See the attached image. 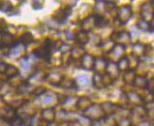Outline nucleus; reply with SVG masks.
<instances>
[{"label":"nucleus","mask_w":154,"mask_h":126,"mask_svg":"<svg viewBox=\"0 0 154 126\" xmlns=\"http://www.w3.org/2000/svg\"><path fill=\"white\" fill-rule=\"evenodd\" d=\"M0 10L5 12H10L12 10V5L9 1H4L1 2V6H0Z\"/></svg>","instance_id":"21"},{"label":"nucleus","mask_w":154,"mask_h":126,"mask_svg":"<svg viewBox=\"0 0 154 126\" xmlns=\"http://www.w3.org/2000/svg\"><path fill=\"white\" fill-rule=\"evenodd\" d=\"M53 49V45L50 43V40H45L42 47L40 49H36L33 52V55L38 58H42L46 61H49L51 58V53Z\"/></svg>","instance_id":"1"},{"label":"nucleus","mask_w":154,"mask_h":126,"mask_svg":"<svg viewBox=\"0 0 154 126\" xmlns=\"http://www.w3.org/2000/svg\"><path fill=\"white\" fill-rule=\"evenodd\" d=\"M72 14V8L71 7H66L64 9H61L59 11H57L56 12V14L54 15L53 18L56 20V22H57L60 25L66 23V20L68 19V17Z\"/></svg>","instance_id":"3"},{"label":"nucleus","mask_w":154,"mask_h":126,"mask_svg":"<svg viewBox=\"0 0 154 126\" xmlns=\"http://www.w3.org/2000/svg\"><path fill=\"white\" fill-rule=\"evenodd\" d=\"M75 82H76L77 86H82V87L88 86L90 83L89 78L87 75H85V74L79 75L78 77H77V81H75Z\"/></svg>","instance_id":"20"},{"label":"nucleus","mask_w":154,"mask_h":126,"mask_svg":"<svg viewBox=\"0 0 154 126\" xmlns=\"http://www.w3.org/2000/svg\"><path fill=\"white\" fill-rule=\"evenodd\" d=\"M137 28L140 29L144 32H152L153 27H152V22H147L143 19H140L137 22Z\"/></svg>","instance_id":"10"},{"label":"nucleus","mask_w":154,"mask_h":126,"mask_svg":"<svg viewBox=\"0 0 154 126\" xmlns=\"http://www.w3.org/2000/svg\"><path fill=\"white\" fill-rule=\"evenodd\" d=\"M74 41L78 43L79 45L81 46H84L86 45L88 41H89V35L88 32H86V31L84 30H80L78 33H77V35L74 36Z\"/></svg>","instance_id":"8"},{"label":"nucleus","mask_w":154,"mask_h":126,"mask_svg":"<svg viewBox=\"0 0 154 126\" xmlns=\"http://www.w3.org/2000/svg\"><path fill=\"white\" fill-rule=\"evenodd\" d=\"M133 15V10H132V7L130 5H125V6H122L120 7L118 12H117V20L121 24V25H125L129 22V20L131 19Z\"/></svg>","instance_id":"2"},{"label":"nucleus","mask_w":154,"mask_h":126,"mask_svg":"<svg viewBox=\"0 0 154 126\" xmlns=\"http://www.w3.org/2000/svg\"><path fill=\"white\" fill-rule=\"evenodd\" d=\"M80 62H81V65H82L83 69L91 71V70L94 69L95 58L93 56H91V55L88 54V53H85L80 59Z\"/></svg>","instance_id":"5"},{"label":"nucleus","mask_w":154,"mask_h":126,"mask_svg":"<svg viewBox=\"0 0 154 126\" xmlns=\"http://www.w3.org/2000/svg\"><path fill=\"white\" fill-rule=\"evenodd\" d=\"M147 83H148V79L146 76H142V75H136L134 80V83L133 85L134 87H137V88H140V89H145L146 86H147Z\"/></svg>","instance_id":"16"},{"label":"nucleus","mask_w":154,"mask_h":126,"mask_svg":"<svg viewBox=\"0 0 154 126\" xmlns=\"http://www.w3.org/2000/svg\"><path fill=\"white\" fill-rule=\"evenodd\" d=\"M108 85L109 84L105 80V74L95 73V74L93 75V86L96 89L101 90V89L105 88V87H107Z\"/></svg>","instance_id":"7"},{"label":"nucleus","mask_w":154,"mask_h":126,"mask_svg":"<svg viewBox=\"0 0 154 126\" xmlns=\"http://www.w3.org/2000/svg\"><path fill=\"white\" fill-rule=\"evenodd\" d=\"M8 122H9V124L11 126H23V125H25V120L23 119V118L17 116V115H15L13 118H11V119Z\"/></svg>","instance_id":"19"},{"label":"nucleus","mask_w":154,"mask_h":126,"mask_svg":"<svg viewBox=\"0 0 154 126\" xmlns=\"http://www.w3.org/2000/svg\"><path fill=\"white\" fill-rule=\"evenodd\" d=\"M8 64L6 62H0V74H5Z\"/></svg>","instance_id":"24"},{"label":"nucleus","mask_w":154,"mask_h":126,"mask_svg":"<svg viewBox=\"0 0 154 126\" xmlns=\"http://www.w3.org/2000/svg\"><path fill=\"white\" fill-rule=\"evenodd\" d=\"M104 71H105V73H106L105 74L108 75L113 81L119 76V74L120 73L119 68H118V66H117V63L111 62V61L106 63V66H105V70Z\"/></svg>","instance_id":"6"},{"label":"nucleus","mask_w":154,"mask_h":126,"mask_svg":"<svg viewBox=\"0 0 154 126\" xmlns=\"http://www.w3.org/2000/svg\"><path fill=\"white\" fill-rule=\"evenodd\" d=\"M0 6H1V2H0Z\"/></svg>","instance_id":"26"},{"label":"nucleus","mask_w":154,"mask_h":126,"mask_svg":"<svg viewBox=\"0 0 154 126\" xmlns=\"http://www.w3.org/2000/svg\"><path fill=\"white\" fill-rule=\"evenodd\" d=\"M3 88V83L0 81V90H1V89Z\"/></svg>","instance_id":"25"},{"label":"nucleus","mask_w":154,"mask_h":126,"mask_svg":"<svg viewBox=\"0 0 154 126\" xmlns=\"http://www.w3.org/2000/svg\"><path fill=\"white\" fill-rule=\"evenodd\" d=\"M6 75V77L8 79H11V78H14L15 76L19 75V69L17 67H15L13 65H9L8 64L7 70L4 74Z\"/></svg>","instance_id":"15"},{"label":"nucleus","mask_w":154,"mask_h":126,"mask_svg":"<svg viewBox=\"0 0 154 126\" xmlns=\"http://www.w3.org/2000/svg\"><path fill=\"white\" fill-rule=\"evenodd\" d=\"M33 42H34V37L30 32H26L20 37V44H22L25 47L31 44Z\"/></svg>","instance_id":"14"},{"label":"nucleus","mask_w":154,"mask_h":126,"mask_svg":"<svg viewBox=\"0 0 154 126\" xmlns=\"http://www.w3.org/2000/svg\"><path fill=\"white\" fill-rule=\"evenodd\" d=\"M55 117H56V113L52 108H46L42 111V121H44L52 122L55 120Z\"/></svg>","instance_id":"11"},{"label":"nucleus","mask_w":154,"mask_h":126,"mask_svg":"<svg viewBox=\"0 0 154 126\" xmlns=\"http://www.w3.org/2000/svg\"><path fill=\"white\" fill-rule=\"evenodd\" d=\"M82 27H83V29H82V30L86 31V32L88 33L89 31L95 27L93 15H91V16L88 17L87 19H85V20L82 22Z\"/></svg>","instance_id":"13"},{"label":"nucleus","mask_w":154,"mask_h":126,"mask_svg":"<svg viewBox=\"0 0 154 126\" xmlns=\"http://www.w3.org/2000/svg\"><path fill=\"white\" fill-rule=\"evenodd\" d=\"M141 19L147 21V22H152L153 19V7H152V1L149 4H144L141 6Z\"/></svg>","instance_id":"4"},{"label":"nucleus","mask_w":154,"mask_h":126,"mask_svg":"<svg viewBox=\"0 0 154 126\" xmlns=\"http://www.w3.org/2000/svg\"><path fill=\"white\" fill-rule=\"evenodd\" d=\"M135 76H136L135 71L129 69L128 71H126V72L124 73V75H123V80H124L127 84H132L133 85Z\"/></svg>","instance_id":"18"},{"label":"nucleus","mask_w":154,"mask_h":126,"mask_svg":"<svg viewBox=\"0 0 154 126\" xmlns=\"http://www.w3.org/2000/svg\"><path fill=\"white\" fill-rule=\"evenodd\" d=\"M46 92V89H44L43 87H38V88H35L32 91V93L36 96H40V95H42L43 93Z\"/></svg>","instance_id":"22"},{"label":"nucleus","mask_w":154,"mask_h":126,"mask_svg":"<svg viewBox=\"0 0 154 126\" xmlns=\"http://www.w3.org/2000/svg\"><path fill=\"white\" fill-rule=\"evenodd\" d=\"M42 3L41 1H34L33 2V9L34 10H42Z\"/></svg>","instance_id":"23"},{"label":"nucleus","mask_w":154,"mask_h":126,"mask_svg":"<svg viewBox=\"0 0 154 126\" xmlns=\"http://www.w3.org/2000/svg\"><path fill=\"white\" fill-rule=\"evenodd\" d=\"M92 105L91 101L89 100V98L86 97V96H81L78 98V101L76 102V107L77 109L81 110V111H86V110Z\"/></svg>","instance_id":"9"},{"label":"nucleus","mask_w":154,"mask_h":126,"mask_svg":"<svg viewBox=\"0 0 154 126\" xmlns=\"http://www.w3.org/2000/svg\"><path fill=\"white\" fill-rule=\"evenodd\" d=\"M94 17V24H95V27L98 28H103L105 27L107 25H108V20L106 18H104L103 15L101 14H95L93 15Z\"/></svg>","instance_id":"12"},{"label":"nucleus","mask_w":154,"mask_h":126,"mask_svg":"<svg viewBox=\"0 0 154 126\" xmlns=\"http://www.w3.org/2000/svg\"><path fill=\"white\" fill-rule=\"evenodd\" d=\"M117 66L120 71H124V72H126V71L129 70L130 68V60L127 57H122L121 58L119 59V62L117 63Z\"/></svg>","instance_id":"17"}]
</instances>
